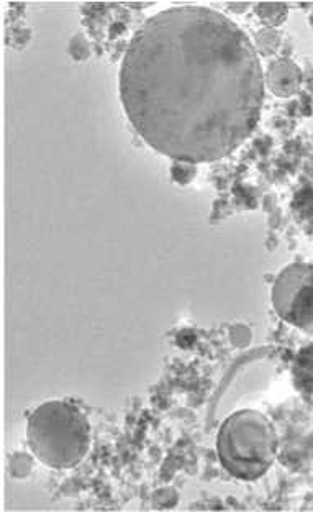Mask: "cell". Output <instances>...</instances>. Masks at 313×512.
Segmentation results:
<instances>
[{
  "mask_svg": "<svg viewBox=\"0 0 313 512\" xmlns=\"http://www.w3.org/2000/svg\"><path fill=\"white\" fill-rule=\"evenodd\" d=\"M292 383L300 398L313 406V345L297 353L292 363Z\"/></svg>",
  "mask_w": 313,
  "mask_h": 512,
  "instance_id": "8992f818",
  "label": "cell"
},
{
  "mask_svg": "<svg viewBox=\"0 0 313 512\" xmlns=\"http://www.w3.org/2000/svg\"><path fill=\"white\" fill-rule=\"evenodd\" d=\"M279 45H281V37L274 28H263L256 33V46L263 55H273Z\"/></svg>",
  "mask_w": 313,
  "mask_h": 512,
  "instance_id": "9c48e42d",
  "label": "cell"
},
{
  "mask_svg": "<svg viewBox=\"0 0 313 512\" xmlns=\"http://www.w3.org/2000/svg\"><path fill=\"white\" fill-rule=\"evenodd\" d=\"M274 311L287 324L313 332V265L294 263L274 281Z\"/></svg>",
  "mask_w": 313,
  "mask_h": 512,
  "instance_id": "277c9868",
  "label": "cell"
},
{
  "mask_svg": "<svg viewBox=\"0 0 313 512\" xmlns=\"http://www.w3.org/2000/svg\"><path fill=\"white\" fill-rule=\"evenodd\" d=\"M28 445L33 455L55 470H68L84 460L91 445V426L69 401L41 404L28 417Z\"/></svg>",
  "mask_w": 313,
  "mask_h": 512,
  "instance_id": "7a4b0ae2",
  "label": "cell"
},
{
  "mask_svg": "<svg viewBox=\"0 0 313 512\" xmlns=\"http://www.w3.org/2000/svg\"><path fill=\"white\" fill-rule=\"evenodd\" d=\"M69 55L73 56L76 61H86L91 55L89 43H87L86 37L82 33L74 35L73 40L69 43Z\"/></svg>",
  "mask_w": 313,
  "mask_h": 512,
  "instance_id": "30bf717a",
  "label": "cell"
},
{
  "mask_svg": "<svg viewBox=\"0 0 313 512\" xmlns=\"http://www.w3.org/2000/svg\"><path fill=\"white\" fill-rule=\"evenodd\" d=\"M217 450L230 475L241 481L258 480L276 460V429L263 412H235L218 432Z\"/></svg>",
  "mask_w": 313,
  "mask_h": 512,
  "instance_id": "3957f363",
  "label": "cell"
},
{
  "mask_svg": "<svg viewBox=\"0 0 313 512\" xmlns=\"http://www.w3.org/2000/svg\"><path fill=\"white\" fill-rule=\"evenodd\" d=\"M194 174H196V168L192 166V163H186V161H176L171 170V176L179 184L189 183L194 178Z\"/></svg>",
  "mask_w": 313,
  "mask_h": 512,
  "instance_id": "8fae6325",
  "label": "cell"
},
{
  "mask_svg": "<svg viewBox=\"0 0 313 512\" xmlns=\"http://www.w3.org/2000/svg\"><path fill=\"white\" fill-rule=\"evenodd\" d=\"M256 14L264 23H268L269 28L281 25L287 17V7L284 4H273V2H263L256 7Z\"/></svg>",
  "mask_w": 313,
  "mask_h": 512,
  "instance_id": "ba28073f",
  "label": "cell"
},
{
  "mask_svg": "<svg viewBox=\"0 0 313 512\" xmlns=\"http://www.w3.org/2000/svg\"><path fill=\"white\" fill-rule=\"evenodd\" d=\"M292 214L300 227L313 234V170L300 179L292 199Z\"/></svg>",
  "mask_w": 313,
  "mask_h": 512,
  "instance_id": "52a82bcc",
  "label": "cell"
},
{
  "mask_svg": "<svg viewBox=\"0 0 313 512\" xmlns=\"http://www.w3.org/2000/svg\"><path fill=\"white\" fill-rule=\"evenodd\" d=\"M258 51L207 7H174L141 25L120 68L127 117L161 155L207 163L250 137L263 109Z\"/></svg>",
  "mask_w": 313,
  "mask_h": 512,
  "instance_id": "6da1fadb",
  "label": "cell"
},
{
  "mask_svg": "<svg viewBox=\"0 0 313 512\" xmlns=\"http://www.w3.org/2000/svg\"><path fill=\"white\" fill-rule=\"evenodd\" d=\"M264 83L276 96H294L295 92L299 91L300 83H302V74H300L299 66L294 61L282 58V60L269 64Z\"/></svg>",
  "mask_w": 313,
  "mask_h": 512,
  "instance_id": "5b68a950",
  "label": "cell"
}]
</instances>
